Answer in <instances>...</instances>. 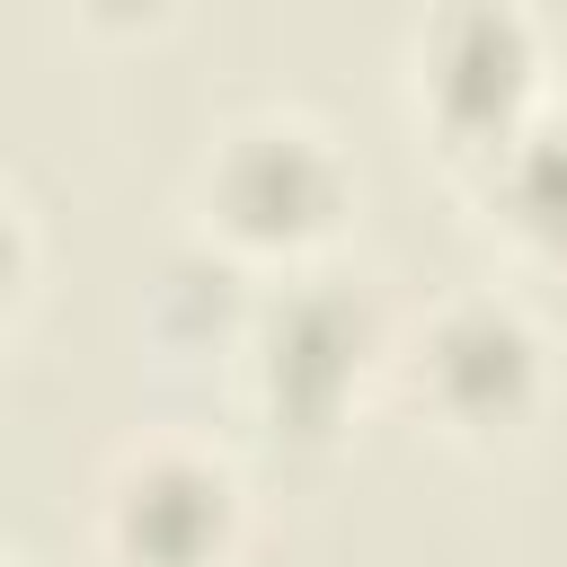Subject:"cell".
<instances>
[{
	"label": "cell",
	"instance_id": "cell-4",
	"mask_svg": "<svg viewBox=\"0 0 567 567\" xmlns=\"http://www.w3.org/2000/svg\"><path fill=\"white\" fill-rule=\"evenodd\" d=\"M408 372H416V399L461 425V434H496L514 416H532L540 381H549V346L532 328V310L514 292H443L408 346Z\"/></svg>",
	"mask_w": 567,
	"mask_h": 567
},
{
	"label": "cell",
	"instance_id": "cell-1",
	"mask_svg": "<svg viewBox=\"0 0 567 567\" xmlns=\"http://www.w3.org/2000/svg\"><path fill=\"white\" fill-rule=\"evenodd\" d=\"M346 213V151L292 106L239 115L204 159V230L230 257H301Z\"/></svg>",
	"mask_w": 567,
	"mask_h": 567
},
{
	"label": "cell",
	"instance_id": "cell-2",
	"mask_svg": "<svg viewBox=\"0 0 567 567\" xmlns=\"http://www.w3.org/2000/svg\"><path fill=\"white\" fill-rule=\"evenodd\" d=\"M381 346V319L354 284L337 275H292L284 292L257 301L248 337H239V381L257 399V416L292 425V434H328L354 399L363 354Z\"/></svg>",
	"mask_w": 567,
	"mask_h": 567
},
{
	"label": "cell",
	"instance_id": "cell-3",
	"mask_svg": "<svg viewBox=\"0 0 567 567\" xmlns=\"http://www.w3.org/2000/svg\"><path fill=\"white\" fill-rule=\"evenodd\" d=\"M239 540V478L186 434L115 452L97 478V549L115 567H221Z\"/></svg>",
	"mask_w": 567,
	"mask_h": 567
},
{
	"label": "cell",
	"instance_id": "cell-5",
	"mask_svg": "<svg viewBox=\"0 0 567 567\" xmlns=\"http://www.w3.org/2000/svg\"><path fill=\"white\" fill-rule=\"evenodd\" d=\"M532 80H540L532 71V27L505 0H461V9H434L416 27V89H425V106L452 133H470L478 151L540 97Z\"/></svg>",
	"mask_w": 567,
	"mask_h": 567
},
{
	"label": "cell",
	"instance_id": "cell-6",
	"mask_svg": "<svg viewBox=\"0 0 567 567\" xmlns=\"http://www.w3.org/2000/svg\"><path fill=\"white\" fill-rule=\"evenodd\" d=\"M487 204L540 257H567V97H532L487 142Z\"/></svg>",
	"mask_w": 567,
	"mask_h": 567
}]
</instances>
